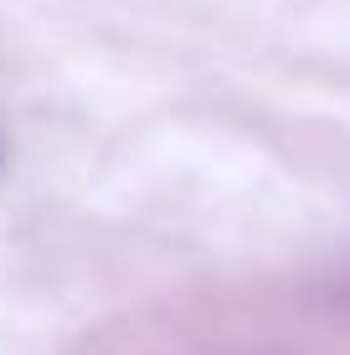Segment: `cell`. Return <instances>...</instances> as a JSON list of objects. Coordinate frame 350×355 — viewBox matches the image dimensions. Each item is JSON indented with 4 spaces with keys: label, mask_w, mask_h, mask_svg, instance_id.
<instances>
[{
    "label": "cell",
    "mask_w": 350,
    "mask_h": 355,
    "mask_svg": "<svg viewBox=\"0 0 350 355\" xmlns=\"http://www.w3.org/2000/svg\"><path fill=\"white\" fill-rule=\"evenodd\" d=\"M340 288H345V299H350V268H345V278H340Z\"/></svg>",
    "instance_id": "1"
}]
</instances>
